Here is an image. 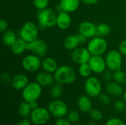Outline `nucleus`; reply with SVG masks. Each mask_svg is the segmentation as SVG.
Segmentation results:
<instances>
[{"label":"nucleus","mask_w":126,"mask_h":125,"mask_svg":"<svg viewBox=\"0 0 126 125\" xmlns=\"http://www.w3.org/2000/svg\"><path fill=\"white\" fill-rule=\"evenodd\" d=\"M108 47L106 41L103 37L96 36L92 38L88 43L87 49L92 55H102L104 54Z\"/></svg>","instance_id":"39448f33"},{"label":"nucleus","mask_w":126,"mask_h":125,"mask_svg":"<svg viewBox=\"0 0 126 125\" xmlns=\"http://www.w3.org/2000/svg\"><path fill=\"white\" fill-rule=\"evenodd\" d=\"M92 57V54L87 48L78 47L72 51L71 54V58L75 63L79 65L83 63H88Z\"/></svg>","instance_id":"f8f14e48"},{"label":"nucleus","mask_w":126,"mask_h":125,"mask_svg":"<svg viewBox=\"0 0 126 125\" xmlns=\"http://www.w3.org/2000/svg\"><path fill=\"white\" fill-rule=\"evenodd\" d=\"M88 125H95V124H94V122H89V123L88 124Z\"/></svg>","instance_id":"49530a36"},{"label":"nucleus","mask_w":126,"mask_h":125,"mask_svg":"<svg viewBox=\"0 0 126 125\" xmlns=\"http://www.w3.org/2000/svg\"><path fill=\"white\" fill-rule=\"evenodd\" d=\"M29 83L27 77L24 74H18L15 75L11 80L13 88L18 91H22Z\"/></svg>","instance_id":"dca6fc26"},{"label":"nucleus","mask_w":126,"mask_h":125,"mask_svg":"<svg viewBox=\"0 0 126 125\" xmlns=\"http://www.w3.org/2000/svg\"><path fill=\"white\" fill-rule=\"evenodd\" d=\"M31 120L30 121L27 118H23L18 123L17 125H31Z\"/></svg>","instance_id":"79ce46f5"},{"label":"nucleus","mask_w":126,"mask_h":125,"mask_svg":"<svg viewBox=\"0 0 126 125\" xmlns=\"http://www.w3.org/2000/svg\"><path fill=\"white\" fill-rule=\"evenodd\" d=\"M123 99H124V102L126 103V90L124 91V93H123Z\"/></svg>","instance_id":"a18cd8bd"},{"label":"nucleus","mask_w":126,"mask_h":125,"mask_svg":"<svg viewBox=\"0 0 126 125\" xmlns=\"http://www.w3.org/2000/svg\"><path fill=\"white\" fill-rule=\"evenodd\" d=\"M18 113L19 115L22 117V118H28L29 116H30L31 113L32 111V110L31 109L29 102L24 101L20 103L18 108Z\"/></svg>","instance_id":"393cba45"},{"label":"nucleus","mask_w":126,"mask_h":125,"mask_svg":"<svg viewBox=\"0 0 126 125\" xmlns=\"http://www.w3.org/2000/svg\"><path fill=\"white\" fill-rule=\"evenodd\" d=\"M49 0H33V5L38 10H44L47 8Z\"/></svg>","instance_id":"c756f323"},{"label":"nucleus","mask_w":126,"mask_h":125,"mask_svg":"<svg viewBox=\"0 0 126 125\" xmlns=\"http://www.w3.org/2000/svg\"><path fill=\"white\" fill-rule=\"evenodd\" d=\"M78 107L83 113H89L92 109V102L90 97L82 95L78 99Z\"/></svg>","instance_id":"a211bd4d"},{"label":"nucleus","mask_w":126,"mask_h":125,"mask_svg":"<svg viewBox=\"0 0 126 125\" xmlns=\"http://www.w3.org/2000/svg\"><path fill=\"white\" fill-rule=\"evenodd\" d=\"M106 63L108 69L115 71L121 69L123 64L122 54L117 50H111L106 56Z\"/></svg>","instance_id":"0eeeda50"},{"label":"nucleus","mask_w":126,"mask_h":125,"mask_svg":"<svg viewBox=\"0 0 126 125\" xmlns=\"http://www.w3.org/2000/svg\"><path fill=\"white\" fill-rule=\"evenodd\" d=\"M80 0H60V7L61 10L72 13L75 12L80 5Z\"/></svg>","instance_id":"6ab92c4d"},{"label":"nucleus","mask_w":126,"mask_h":125,"mask_svg":"<svg viewBox=\"0 0 126 125\" xmlns=\"http://www.w3.org/2000/svg\"><path fill=\"white\" fill-rule=\"evenodd\" d=\"M50 115L51 113L48 109L43 107H38L36 109L32 110L30 115V120L35 125H44L49 121Z\"/></svg>","instance_id":"1a4fd4ad"},{"label":"nucleus","mask_w":126,"mask_h":125,"mask_svg":"<svg viewBox=\"0 0 126 125\" xmlns=\"http://www.w3.org/2000/svg\"><path fill=\"white\" fill-rule=\"evenodd\" d=\"M67 119L71 123H77L80 119L79 113L76 111H71L67 113Z\"/></svg>","instance_id":"7c9ffc66"},{"label":"nucleus","mask_w":126,"mask_h":125,"mask_svg":"<svg viewBox=\"0 0 126 125\" xmlns=\"http://www.w3.org/2000/svg\"><path fill=\"white\" fill-rule=\"evenodd\" d=\"M77 36H78V41H79L80 44L85 43L86 42L87 39H88L86 36H84V35H81V34H80V33L78 34Z\"/></svg>","instance_id":"a19ab883"},{"label":"nucleus","mask_w":126,"mask_h":125,"mask_svg":"<svg viewBox=\"0 0 126 125\" xmlns=\"http://www.w3.org/2000/svg\"><path fill=\"white\" fill-rule=\"evenodd\" d=\"M19 35L27 43L32 42L38 38V27L34 22L27 21L22 25L19 31Z\"/></svg>","instance_id":"20e7f679"},{"label":"nucleus","mask_w":126,"mask_h":125,"mask_svg":"<svg viewBox=\"0 0 126 125\" xmlns=\"http://www.w3.org/2000/svg\"><path fill=\"white\" fill-rule=\"evenodd\" d=\"M79 33L86 36L87 38H92L96 36L97 26L90 21H83L79 25Z\"/></svg>","instance_id":"4468645a"},{"label":"nucleus","mask_w":126,"mask_h":125,"mask_svg":"<svg viewBox=\"0 0 126 125\" xmlns=\"http://www.w3.org/2000/svg\"><path fill=\"white\" fill-rule=\"evenodd\" d=\"M78 72L81 77L87 78V77H90L91 73L92 72V70L88 63L80 64L78 68Z\"/></svg>","instance_id":"cd10ccee"},{"label":"nucleus","mask_w":126,"mask_h":125,"mask_svg":"<svg viewBox=\"0 0 126 125\" xmlns=\"http://www.w3.org/2000/svg\"><path fill=\"white\" fill-rule=\"evenodd\" d=\"M1 80H2L4 83H11V80H12V79L10 78L9 74H7V73H6V72L2 73L1 77Z\"/></svg>","instance_id":"ea45409f"},{"label":"nucleus","mask_w":126,"mask_h":125,"mask_svg":"<svg viewBox=\"0 0 126 125\" xmlns=\"http://www.w3.org/2000/svg\"><path fill=\"white\" fill-rule=\"evenodd\" d=\"M89 64L92 70V72L95 74L103 73L106 69V60L101 55H92Z\"/></svg>","instance_id":"ddd939ff"},{"label":"nucleus","mask_w":126,"mask_h":125,"mask_svg":"<svg viewBox=\"0 0 126 125\" xmlns=\"http://www.w3.org/2000/svg\"><path fill=\"white\" fill-rule=\"evenodd\" d=\"M29 104H30V108H31L32 110H35V109H36L37 108H38L37 101L30 102H29Z\"/></svg>","instance_id":"c03bdc74"},{"label":"nucleus","mask_w":126,"mask_h":125,"mask_svg":"<svg viewBox=\"0 0 126 125\" xmlns=\"http://www.w3.org/2000/svg\"><path fill=\"white\" fill-rule=\"evenodd\" d=\"M55 125H71V122L68 120V119H65L64 117L58 118L55 122Z\"/></svg>","instance_id":"e433bc0d"},{"label":"nucleus","mask_w":126,"mask_h":125,"mask_svg":"<svg viewBox=\"0 0 126 125\" xmlns=\"http://www.w3.org/2000/svg\"><path fill=\"white\" fill-rule=\"evenodd\" d=\"M111 29L110 26L106 23L99 24L97 26V34L96 36L99 37H105L111 33Z\"/></svg>","instance_id":"a878e982"},{"label":"nucleus","mask_w":126,"mask_h":125,"mask_svg":"<svg viewBox=\"0 0 126 125\" xmlns=\"http://www.w3.org/2000/svg\"><path fill=\"white\" fill-rule=\"evenodd\" d=\"M119 51L123 55L126 56V40L123 41L119 45Z\"/></svg>","instance_id":"4c0bfd02"},{"label":"nucleus","mask_w":126,"mask_h":125,"mask_svg":"<svg viewBox=\"0 0 126 125\" xmlns=\"http://www.w3.org/2000/svg\"><path fill=\"white\" fill-rule=\"evenodd\" d=\"M99 101L105 105H108L111 103V99L108 94H101L99 97Z\"/></svg>","instance_id":"72a5a7b5"},{"label":"nucleus","mask_w":126,"mask_h":125,"mask_svg":"<svg viewBox=\"0 0 126 125\" xmlns=\"http://www.w3.org/2000/svg\"><path fill=\"white\" fill-rule=\"evenodd\" d=\"M63 92V87L61 86V84H59L58 83L53 85L50 90V94L52 97H53L54 99H59L62 96Z\"/></svg>","instance_id":"bb28decb"},{"label":"nucleus","mask_w":126,"mask_h":125,"mask_svg":"<svg viewBox=\"0 0 126 125\" xmlns=\"http://www.w3.org/2000/svg\"><path fill=\"white\" fill-rule=\"evenodd\" d=\"M106 89L109 94L115 97H119L121 95H123L124 93L123 88L121 86V84L115 81L114 82L111 81V82L108 83L106 85Z\"/></svg>","instance_id":"aec40b11"},{"label":"nucleus","mask_w":126,"mask_h":125,"mask_svg":"<svg viewBox=\"0 0 126 125\" xmlns=\"http://www.w3.org/2000/svg\"><path fill=\"white\" fill-rule=\"evenodd\" d=\"M42 93V86L37 82L29 83L28 85L22 90V97L27 102L37 101Z\"/></svg>","instance_id":"7ed1b4c3"},{"label":"nucleus","mask_w":126,"mask_h":125,"mask_svg":"<svg viewBox=\"0 0 126 125\" xmlns=\"http://www.w3.org/2000/svg\"><path fill=\"white\" fill-rule=\"evenodd\" d=\"M105 125H126L125 122L118 118H111L109 119Z\"/></svg>","instance_id":"473e14b6"},{"label":"nucleus","mask_w":126,"mask_h":125,"mask_svg":"<svg viewBox=\"0 0 126 125\" xmlns=\"http://www.w3.org/2000/svg\"><path fill=\"white\" fill-rule=\"evenodd\" d=\"M41 67L44 71L49 73H55L58 69V63L55 59L50 57H45L42 60Z\"/></svg>","instance_id":"412c9836"},{"label":"nucleus","mask_w":126,"mask_h":125,"mask_svg":"<svg viewBox=\"0 0 126 125\" xmlns=\"http://www.w3.org/2000/svg\"><path fill=\"white\" fill-rule=\"evenodd\" d=\"M84 88L86 95L90 97H98L102 92V84L100 80L94 76H90L87 77Z\"/></svg>","instance_id":"423d86ee"},{"label":"nucleus","mask_w":126,"mask_h":125,"mask_svg":"<svg viewBox=\"0 0 126 125\" xmlns=\"http://www.w3.org/2000/svg\"><path fill=\"white\" fill-rule=\"evenodd\" d=\"M27 50H30L38 57H44L48 50L47 43L41 39H36L27 43Z\"/></svg>","instance_id":"9b49d317"},{"label":"nucleus","mask_w":126,"mask_h":125,"mask_svg":"<svg viewBox=\"0 0 126 125\" xmlns=\"http://www.w3.org/2000/svg\"><path fill=\"white\" fill-rule=\"evenodd\" d=\"M112 71L109 70V69H106L104 71V72L103 73V79L105 81L109 83L112 81V79H114V74L111 73Z\"/></svg>","instance_id":"f704fd0d"},{"label":"nucleus","mask_w":126,"mask_h":125,"mask_svg":"<svg viewBox=\"0 0 126 125\" xmlns=\"http://www.w3.org/2000/svg\"><path fill=\"white\" fill-rule=\"evenodd\" d=\"M57 14L51 8H45L38 11L37 14L38 22L40 28H50L56 26Z\"/></svg>","instance_id":"f03ea898"},{"label":"nucleus","mask_w":126,"mask_h":125,"mask_svg":"<svg viewBox=\"0 0 126 125\" xmlns=\"http://www.w3.org/2000/svg\"><path fill=\"white\" fill-rule=\"evenodd\" d=\"M126 102L122 100H118L114 104V108L118 112H123L126 109Z\"/></svg>","instance_id":"c9c22d12"},{"label":"nucleus","mask_w":126,"mask_h":125,"mask_svg":"<svg viewBox=\"0 0 126 125\" xmlns=\"http://www.w3.org/2000/svg\"><path fill=\"white\" fill-rule=\"evenodd\" d=\"M54 80V76H52L51 73L47 72L45 71L39 72L36 75V82L42 87H47L52 85L53 84Z\"/></svg>","instance_id":"f3484780"},{"label":"nucleus","mask_w":126,"mask_h":125,"mask_svg":"<svg viewBox=\"0 0 126 125\" xmlns=\"http://www.w3.org/2000/svg\"><path fill=\"white\" fill-rule=\"evenodd\" d=\"M27 42L24 41L22 38H18L16 42L10 46L12 52L16 55H21L25 50H27Z\"/></svg>","instance_id":"4be33fe9"},{"label":"nucleus","mask_w":126,"mask_h":125,"mask_svg":"<svg viewBox=\"0 0 126 125\" xmlns=\"http://www.w3.org/2000/svg\"><path fill=\"white\" fill-rule=\"evenodd\" d=\"M114 80L120 84H125L126 83V74L121 69L114 71Z\"/></svg>","instance_id":"c85d7f7f"},{"label":"nucleus","mask_w":126,"mask_h":125,"mask_svg":"<svg viewBox=\"0 0 126 125\" xmlns=\"http://www.w3.org/2000/svg\"><path fill=\"white\" fill-rule=\"evenodd\" d=\"M41 62L40 57L36 55H26L21 61L23 69L29 72H35L41 67Z\"/></svg>","instance_id":"9d476101"},{"label":"nucleus","mask_w":126,"mask_h":125,"mask_svg":"<svg viewBox=\"0 0 126 125\" xmlns=\"http://www.w3.org/2000/svg\"><path fill=\"white\" fill-rule=\"evenodd\" d=\"M48 110L51 115L56 118H62L68 113V106L62 100L55 99L48 105Z\"/></svg>","instance_id":"6e6552de"},{"label":"nucleus","mask_w":126,"mask_h":125,"mask_svg":"<svg viewBox=\"0 0 126 125\" xmlns=\"http://www.w3.org/2000/svg\"><path fill=\"white\" fill-rule=\"evenodd\" d=\"M89 114L94 121H100L103 119V113L98 109H92V111L89 112Z\"/></svg>","instance_id":"2f4dec72"},{"label":"nucleus","mask_w":126,"mask_h":125,"mask_svg":"<svg viewBox=\"0 0 126 125\" xmlns=\"http://www.w3.org/2000/svg\"><path fill=\"white\" fill-rule=\"evenodd\" d=\"M77 78L75 71L69 66H61L54 73V79L56 83L61 85L73 83Z\"/></svg>","instance_id":"f257e3e1"},{"label":"nucleus","mask_w":126,"mask_h":125,"mask_svg":"<svg viewBox=\"0 0 126 125\" xmlns=\"http://www.w3.org/2000/svg\"><path fill=\"white\" fill-rule=\"evenodd\" d=\"M83 3L88 4V5H92V4H96L97 3V0H80Z\"/></svg>","instance_id":"37998d69"},{"label":"nucleus","mask_w":126,"mask_h":125,"mask_svg":"<svg viewBox=\"0 0 126 125\" xmlns=\"http://www.w3.org/2000/svg\"><path fill=\"white\" fill-rule=\"evenodd\" d=\"M78 45H80V43L77 35H69L64 40V46L68 50L73 51L78 48Z\"/></svg>","instance_id":"5701e85b"},{"label":"nucleus","mask_w":126,"mask_h":125,"mask_svg":"<svg viewBox=\"0 0 126 125\" xmlns=\"http://www.w3.org/2000/svg\"><path fill=\"white\" fill-rule=\"evenodd\" d=\"M8 27L7 21L4 19H1L0 20V32H4Z\"/></svg>","instance_id":"58836bf2"},{"label":"nucleus","mask_w":126,"mask_h":125,"mask_svg":"<svg viewBox=\"0 0 126 125\" xmlns=\"http://www.w3.org/2000/svg\"><path fill=\"white\" fill-rule=\"evenodd\" d=\"M17 39L16 34L13 30H6L4 32H3L2 41L3 43L7 46H11Z\"/></svg>","instance_id":"b1692460"},{"label":"nucleus","mask_w":126,"mask_h":125,"mask_svg":"<svg viewBox=\"0 0 126 125\" xmlns=\"http://www.w3.org/2000/svg\"><path fill=\"white\" fill-rule=\"evenodd\" d=\"M72 23V18L69 15V13L61 10L58 13L57 15V22L56 26L61 29H68Z\"/></svg>","instance_id":"2eb2a0df"},{"label":"nucleus","mask_w":126,"mask_h":125,"mask_svg":"<svg viewBox=\"0 0 126 125\" xmlns=\"http://www.w3.org/2000/svg\"><path fill=\"white\" fill-rule=\"evenodd\" d=\"M80 125V124H76V125Z\"/></svg>","instance_id":"de8ad7c7"}]
</instances>
